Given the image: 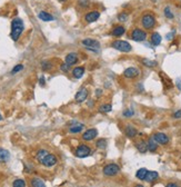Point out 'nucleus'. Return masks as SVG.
<instances>
[{
	"label": "nucleus",
	"mask_w": 181,
	"mask_h": 187,
	"mask_svg": "<svg viewBox=\"0 0 181 187\" xmlns=\"http://www.w3.org/2000/svg\"><path fill=\"white\" fill-rule=\"evenodd\" d=\"M163 13H165V16H166V18H168V19H173V18H175V15L172 13L171 9H170V7H169V6H167L166 8H165Z\"/></svg>",
	"instance_id": "nucleus-30"
},
{
	"label": "nucleus",
	"mask_w": 181,
	"mask_h": 187,
	"mask_svg": "<svg viewBox=\"0 0 181 187\" xmlns=\"http://www.w3.org/2000/svg\"><path fill=\"white\" fill-rule=\"evenodd\" d=\"M111 109H112V105H111V104H102L101 106L99 107L98 110L100 111V113L108 114V113H110Z\"/></svg>",
	"instance_id": "nucleus-28"
},
{
	"label": "nucleus",
	"mask_w": 181,
	"mask_h": 187,
	"mask_svg": "<svg viewBox=\"0 0 181 187\" xmlns=\"http://www.w3.org/2000/svg\"><path fill=\"white\" fill-rule=\"evenodd\" d=\"M141 25L144 30H151L157 25L156 17L152 15V13H144L141 17Z\"/></svg>",
	"instance_id": "nucleus-2"
},
{
	"label": "nucleus",
	"mask_w": 181,
	"mask_h": 187,
	"mask_svg": "<svg viewBox=\"0 0 181 187\" xmlns=\"http://www.w3.org/2000/svg\"><path fill=\"white\" fill-rule=\"evenodd\" d=\"M2 119V116H1V114H0V120Z\"/></svg>",
	"instance_id": "nucleus-47"
},
{
	"label": "nucleus",
	"mask_w": 181,
	"mask_h": 187,
	"mask_svg": "<svg viewBox=\"0 0 181 187\" xmlns=\"http://www.w3.org/2000/svg\"><path fill=\"white\" fill-rule=\"evenodd\" d=\"M148 174V170L146 168H140L137 172V174H136V177L138 178V179H140V181H144L146 179V176H147Z\"/></svg>",
	"instance_id": "nucleus-26"
},
{
	"label": "nucleus",
	"mask_w": 181,
	"mask_h": 187,
	"mask_svg": "<svg viewBox=\"0 0 181 187\" xmlns=\"http://www.w3.org/2000/svg\"><path fill=\"white\" fill-rule=\"evenodd\" d=\"M140 76V70L137 67H128L123 71V77L127 79H136Z\"/></svg>",
	"instance_id": "nucleus-8"
},
{
	"label": "nucleus",
	"mask_w": 181,
	"mask_h": 187,
	"mask_svg": "<svg viewBox=\"0 0 181 187\" xmlns=\"http://www.w3.org/2000/svg\"><path fill=\"white\" fill-rule=\"evenodd\" d=\"M39 81H40V85H42V86L45 85V78H43V77H41V78H40Z\"/></svg>",
	"instance_id": "nucleus-43"
},
{
	"label": "nucleus",
	"mask_w": 181,
	"mask_h": 187,
	"mask_svg": "<svg viewBox=\"0 0 181 187\" xmlns=\"http://www.w3.org/2000/svg\"><path fill=\"white\" fill-rule=\"evenodd\" d=\"M152 137H154V140L160 145H167V144H169V141H170L169 136L166 135L165 133H156Z\"/></svg>",
	"instance_id": "nucleus-12"
},
{
	"label": "nucleus",
	"mask_w": 181,
	"mask_h": 187,
	"mask_svg": "<svg viewBox=\"0 0 181 187\" xmlns=\"http://www.w3.org/2000/svg\"><path fill=\"white\" fill-rule=\"evenodd\" d=\"M122 115H123V117L130 118V117H132L135 115V111H133V109H131V108H128V109H125V110H123Z\"/></svg>",
	"instance_id": "nucleus-34"
},
{
	"label": "nucleus",
	"mask_w": 181,
	"mask_h": 187,
	"mask_svg": "<svg viewBox=\"0 0 181 187\" xmlns=\"http://www.w3.org/2000/svg\"><path fill=\"white\" fill-rule=\"evenodd\" d=\"M147 145H148V150L151 151V153H154L157 149H158V143L154 140V138L151 136L147 141Z\"/></svg>",
	"instance_id": "nucleus-17"
},
{
	"label": "nucleus",
	"mask_w": 181,
	"mask_h": 187,
	"mask_svg": "<svg viewBox=\"0 0 181 187\" xmlns=\"http://www.w3.org/2000/svg\"><path fill=\"white\" fill-rule=\"evenodd\" d=\"M111 46L116 50L121 52H130L132 50V46L126 40H114V43H111Z\"/></svg>",
	"instance_id": "nucleus-3"
},
{
	"label": "nucleus",
	"mask_w": 181,
	"mask_h": 187,
	"mask_svg": "<svg viewBox=\"0 0 181 187\" xmlns=\"http://www.w3.org/2000/svg\"><path fill=\"white\" fill-rule=\"evenodd\" d=\"M99 17H100V13L98 10H91V11L85 15V21L87 24H91V22H95L96 20H98Z\"/></svg>",
	"instance_id": "nucleus-13"
},
{
	"label": "nucleus",
	"mask_w": 181,
	"mask_h": 187,
	"mask_svg": "<svg viewBox=\"0 0 181 187\" xmlns=\"http://www.w3.org/2000/svg\"><path fill=\"white\" fill-rule=\"evenodd\" d=\"M60 69H61L62 71L67 73V71H69V69H70V66L67 65L66 62H63V64H61V66H60Z\"/></svg>",
	"instance_id": "nucleus-38"
},
{
	"label": "nucleus",
	"mask_w": 181,
	"mask_h": 187,
	"mask_svg": "<svg viewBox=\"0 0 181 187\" xmlns=\"http://www.w3.org/2000/svg\"><path fill=\"white\" fill-rule=\"evenodd\" d=\"M166 187H180L178 184H176V183H169V184H167Z\"/></svg>",
	"instance_id": "nucleus-42"
},
{
	"label": "nucleus",
	"mask_w": 181,
	"mask_h": 187,
	"mask_svg": "<svg viewBox=\"0 0 181 187\" xmlns=\"http://www.w3.org/2000/svg\"><path fill=\"white\" fill-rule=\"evenodd\" d=\"M79 6L82 7V8H88V7L90 6V2L88 1V0H80Z\"/></svg>",
	"instance_id": "nucleus-36"
},
{
	"label": "nucleus",
	"mask_w": 181,
	"mask_h": 187,
	"mask_svg": "<svg viewBox=\"0 0 181 187\" xmlns=\"http://www.w3.org/2000/svg\"><path fill=\"white\" fill-rule=\"evenodd\" d=\"M96 145H97V147H98V148L103 149V148L107 147V140H106V139H103V138L98 139V140H97V143H96Z\"/></svg>",
	"instance_id": "nucleus-31"
},
{
	"label": "nucleus",
	"mask_w": 181,
	"mask_h": 187,
	"mask_svg": "<svg viewBox=\"0 0 181 187\" xmlns=\"http://www.w3.org/2000/svg\"><path fill=\"white\" fill-rule=\"evenodd\" d=\"M161 40H162V38H161V36H160V34H158V32H154V34L150 36V43L152 46H159L160 43H161Z\"/></svg>",
	"instance_id": "nucleus-18"
},
{
	"label": "nucleus",
	"mask_w": 181,
	"mask_h": 187,
	"mask_svg": "<svg viewBox=\"0 0 181 187\" xmlns=\"http://www.w3.org/2000/svg\"><path fill=\"white\" fill-rule=\"evenodd\" d=\"M85 74V67L83 66H78V67H74V70H72V76L77 79H80L81 77Z\"/></svg>",
	"instance_id": "nucleus-19"
},
{
	"label": "nucleus",
	"mask_w": 181,
	"mask_h": 187,
	"mask_svg": "<svg viewBox=\"0 0 181 187\" xmlns=\"http://www.w3.org/2000/svg\"><path fill=\"white\" fill-rule=\"evenodd\" d=\"M59 1H60V2H66L67 0H59Z\"/></svg>",
	"instance_id": "nucleus-46"
},
{
	"label": "nucleus",
	"mask_w": 181,
	"mask_h": 187,
	"mask_svg": "<svg viewBox=\"0 0 181 187\" xmlns=\"http://www.w3.org/2000/svg\"><path fill=\"white\" fill-rule=\"evenodd\" d=\"M135 187H144L143 185H141V184H138V185H136Z\"/></svg>",
	"instance_id": "nucleus-45"
},
{
	"label": "nucleus",
	"mask_w": 181,
	"mask_h": 187,
	"mask_svg": "<svg viewBox=\"0 0 181 187\" xmlns=\"http://www.w3.org/2000/svg\"><path fill=\"white\" fill-rule=\"evenodd\" d=\"M83 46H86L89 50H92V51L98 52L99 48H100V43H99L97 39H93V38H86L81 41Z\"/></svg>",
	"instance_id": "nucleus-6"
},
{
	"label": "nucleus",
	"mask_w": 181,
	"mask_h": 187,
	"mask_svg": "<svg viewBox=\"0 0 181 187\" xmlns=\"http://www.w3.org/2000/svg\"><path fill=\"white\" fill-rule=\"evenodd\" d=\"M175 35H176V31L173 30V31H172V32H171V34H168V35H167V39H168V40H171V39H172V37H173Z\"/></svg>",
	"instance_id": "nucleus-41"
},
{
	"label": "nucleus",
	"mask_w": 181,
	"mask_h": 187,
	"mask_svg": "<svg viewBox=\"0 0 181 187\" xmlns=\"http://www.w3.org/2000/svg\"><path fill=\"white\" fill-rule=\"evenodd\" d=\"M31 186L32 187H46V185H45L42 179L36 177V178H32V179H31Z\"/></svg>",
	"instance_id": "nucleus-27"
},
{
	"label": "nucleus",
	"mask_w": 181,
	"mask_h": 187,
	"mask_svg": "<svg viewBox=\"0 0 181 187\" xmlns=\"http://www.w3.org/2000/svg\"><path fill=\"white\" fill-rule=\"evenodd\" d=\"M13 187H26V181L25 179H16L15 181H13Z\"/></svg>",
	"instance_id": "nucleus-32"
},
{
	"label": "nucleus",
	"mask_w": 181,
	"mask_h": 187,
	"mask_svg": "<svg viewBox=\"0 0 181 187\" xmlns=\"http://www.w3.org/2000/svg\"><path fill=\"white\" fill-rule=\"evenodd\" d=\"M177 87H178V88L181 90V81H180V80H178V81H177Z\"/></svg>",
	"instance_id": "nucleus-44"
},
{
	"label": "nucleus",
	"mask_w": 181,
	"mask_h": 187,
	"mask_svg": "<svg viewBox=\"0 0 181 187\" xmlns=\"http://www.w3.org/2000/svg\"><path fill=\"white\" fill-rule=\"evenodd\" d=\"M128 19V13H120L119 15H118V20H119L120 22H125Z\"/></svg>",
	"instance_id": "nucleus-35"
},
{
	"label": "nucleus",
	"mask_w": 181,
	"mask_h": 187,
	"mask_svg": "<svg viewBox=\"0 0 181 187\" xmlns=\"http://www.w3.org/2000/svg\"><path fill=\"white\" fill-rule=\"evenodd\" d=\"M48 151L47 150H45V149H40V150H38V153H37V155H36V158H37V160L39 163H41L42 162V159L45 158V157L48 155Z\"/></svg>",
	"instance_id": "nucleus-29"
},
{
	"label": "nucleus",
	"mask_w": 181,
	"mask_h": 187,
	"mask_svg": "<svg viewBox=\"0 0 181 187\" xmlns=\"http://www.w3.org/2000/svg\"><path fill=\"white\" fill-rule=\"evenodd\" d=\"M102 95H103V90H102L101 88L96 89V97H97V98H100Z\"/></svg>",
	"instance_id": "nucleus-39"
},
{
	"label": "nucleus",
	"mask_w": 181,
	"mask_h": 187,
	"mask_svg": "<svg viewBox=\"0 0 181 187\" xmlns=\"http://www.w3.org/2000/svg\"><path fill=\"white\" fill-rule=\"evenodd\" d=\"M88 95H89V92L87 88H80L79 90L77 92L76 96H74V100L78 104H81L83 101H86L87 98H88Z\"/></svg>",
	"instance_id": "nucleus-9"
},
{
	"label": "nucleus",
	"mask_w": 181,
	"mask_h": 187,
	"mask_svg": "<svg viewBox=\"0 0 181 187\" xmlns=\"http://www.w3.org/2000/svg\"><path fill=\"white\" fill-rule=\"evenodd\" d=\"M159 178V174L157 172H149L148 170V174L146 176V179L144 181H147L148 183H154V181H157Z\"/></svg>",
	"instance_id": "nucleus-22"
},
{
	"label": "nucleus",
	"mask_w": 181,
	"mask_h": 187,
	"mask_svg": "<svg viewBox=\"0 0 181 187\" xmlns=\"http://www.w3.org/2000/svg\"><path fill=\"white\" fill-rule=\"evenodd\" d=\"M136 147H137V149L140 151V153H142V154H144V153H147L148 151V145H147V143L144 140H139L137 144H136Z\"/></svg>",
	"instance_id": "nucleus-21"
},
{
	"label": "nucleus",
	"mask_w": 181,
	"mask_h": 187,
	"mask_svg": "<svg viewBox=\"0 0 181 187\" xmlns=\"http://www.w3.org/2000/svg\"><path fill=\"white\" fill-rule=\"evenodd\" d=\"M10 154L7 149L0 148V163H6L9 160Z\"/></svg>",
	"instance_id": "nucleus-24"
},
{
	"label": "nucleus",
	"mask_w": 181,
	"mask_h": 187,
	"mask_svg": "<svg viewBox=\"0 0 181 187\" xmlns=\"http://www.w3.org/2000/svg\"><path fill=\"white\" fill-rule=\"evenodd\" d=\"M24 69V66L22 65H17V66H15V68H13V70H11V74H17L18 71L22 70Z\"/></svg>",
	"instance_id": "nucleus-37"
},
{
	"label": "nucleus",
	"mask_w": 181,
	"mask_h": 187,
	"mask_svg": "<svg viewBox=\"0 0 181 187\" xmlns=\"http://www.w3.org/2000/svg\"><path fill=\"white\" fill-rule=\"evenodd\" d=\"M85 128V126L82 124H79V123H74V125L70 126L69 128V133L71 134H78V133H81Z\"/></svg>",
	"instance_id": "nucleus-20"
},
{
	"label": "nucleus",
	"mask_w": 181,
	"mask_h": 187,
	"mask_svg": "<svg viewBox=\"0 0 181 187\" xmlns=\"http://www.w3.org/2000/svg\"><path fill=\"white\" fill-rule=\"evenodd\" d=\"M90 154H91V148H90L89 145L81 144L76 149V156L79 157V158H86Z\"/></svg>",
	"instance_id": "nucleus-7"
},
{
	"label": "nucleus",
	"mask_w": 181,
	"mask_h": 187,
	"mask_svg": "<svg viewBox=\"0 0 181 187\" xmlns=\"http://www.w3.org/2000/svg\"><path fill=\"white\" fill-rule=\"evenodd\" d=\"M132 40H135L137 43H141L147 39V32L143 30V29H140V28H135L133 30L131 31V35H130Z\"/></svg>",
	"instance_id": "nucleus-5"
},
{
	"label": "nucleus",
	"mask_w": 181,
	"mask_h": 187,
	"mask_svg": "<svg viewBox=\"0 0 181 187\" xmlns=\"http://www.w3.org/2000/svg\"><path fill=\"white\" fill-rule=\"evenodd\" d=\"M97 136H98V130H97V128H89L83 133L81 138H82L85 141H91V140H93Z\"/></svg>",
	"instance_id": "nucleus-10"
},
{
	"label": "nucleus",
	"mask_w": 181,
	"mask_h": 187,
	"mask_svg": "<svg viewBox=\"0 0 181 187\" xmlns=\"http://www.w3.org/2000/svg\"><path fill=\"white\" fill-rule=\"evenodd\" d=\"M126 32V28L123 27L121 25H118V26H114L112 29H111V36H114V37H121L123 36Z\"/></svg>",
	"instance_id": "nucleus-14"
},
{
	"label": "nucleus",
	"mask_w": 181,
	"mask_h": 187,
	"mask_svg": "<svg viewBox=\"0 0 181 187\" xmlns=\"http://www.w3.org/2000/svg\"><path fill=\"white\" fill-rule=\"evenodd\" d=\"M24 31V21L20 18H15L11 22V34L10 37L13 41H18Z\"/></svg>",
	"instance_id": "nucleus-1"
},
{
	"label": "nucleus",
	"mask_w": 181,
	"mask_h": 187,
	"mask_svg": "<svg viewBox=\"0 0 181 187\" xmlns=\"http://www.w3.org/2000/svg\"><path fill=\"white\" fill-rule=\"evenodd\" d=\"M41 67H42V69L45 71L50 70V69L52 68V64L50 62H47V60H45V62H41Z\"/></svg>",
	"instance_id": "nucleus-33"
},
{
	"label": "nucleus",
	"mask_w": 181,
	"mask_h": 187,
	"mask_svg": "<svg viewBox=\"0 0 181 187\" xmlns=\"http://www.w3.org/2000/svg\"><path fill=\"white\" fill-rule=\"evenodd\" d=\"M173 118H181V109L175 111V114H173Z\"/></svg>",
	"instance_id": "nucleus-40"
},
{
	"label": "nucleus",
	"mask_w": 181,
	"mask_h": 187,
	"mask_svg": "<svg viewBox=\"0 0 181 187\" xmlns=\"http://www.w3.org/2000/svg\"><path fill=\"white\" fill-rule=\"evenodd\" d=\"M38 17H39V19L43 20V21H51V20H53V17L49 13H47V11H40L38 13Z\"/></svg>",
	"instance_id": "nucleus-25"
},
{
	"label": "nucleus",
	"mask_w": 181,
	"mask_h": 187,
	"mask_svg": "<svg viewBox=\"0 0 181 187\" xmlns=\"http://www.w3.org/2000/svg\"><path fill=\"white\" fill-rule=\"evenodd\" d=\"M141 62L144 67H148V68H154L158 66V62H157L156 60H150V59H148V58H142Z\"/></svg>",
	"instance_id": "nucleus-23"
},
{
	"label": "nucleus",
	"mask_w": 181,
	"mask_h": 187,
	"mask_svg": "<svg viewBox=\"0 0 181 187\" xmlns=\"http://www.w3.org/2000/svg\"><path fill=\"white\" fill-rule=\"evenodd\" d=\"M40 164H42L45 167H52L57 164V157L53 154H48Z\"/></svg>",
	"instance_id": "nucleus-11"
},
{
	"label": "nucleus",
	"mask_w": 181,
	"mask_h": 187,
	"mask_svg": "<svg viewBox=\"0 0 181 187\" xmlns=\"http://www.w3.org/2000/svg\"><path fill=\"white\" fill-rule=\"evenodd\" d=\"M120 172V167L119 165H117L114 163H111V164H107L104 166L103 169H102V173H103L104 176L107 177H112V176H116L118 175V173Z\"/></svg>",
	"instance_id": "nucleus-4"
},
{
	"label": "nucleus",
	"mask_w": 181,
	"mask_h": 187,
	"mask_svg": "<svg viewBox=\"0 0 181 187\" xmlns=\"http://www.w3.org/2000/svg\"><path fill=\"white\" fill-rule=\"evenodd\" d=\"M125 134H126V136L128 138H135L136 136L138 135V130H137V128L133 127V126L127 125L126 127H125Z\"/></svg>",
	"instance_id": "nucleus-15"
},
{
	"label": "nucleus",
	"mask_w": 181,
	"mask_h": 187,
	"mask_svg": "<svg viewBox=\"0 0 181 187\" xmlns=\"http://www.w3.org/2000/svg\"><path fill=\"white\" fill-rule=\"evenodd\" d=\"M77 62H78V55L76 52H70V54H68L66 56L65 62L67 65H69V66H72V65L77 64Z\"/></svg>",
	"instance_id": "nucleus-16"
}]
</instances>
